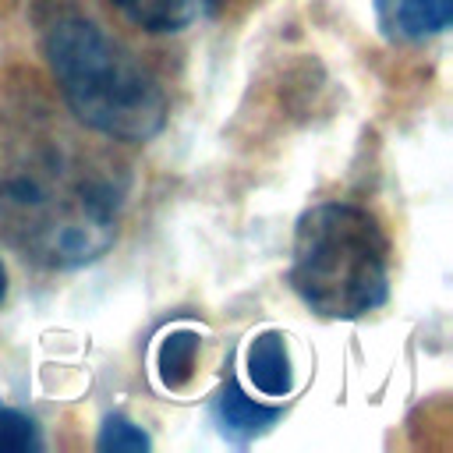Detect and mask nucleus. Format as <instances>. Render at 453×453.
Here are the masks:
<instances>
[{"label": "nucleus", "mask_w": 453, "mask_h": 453, "mask_svg": "<svg viewBox=\"0 0 453 453\" xmlns=\"http://www.w3.org/2000/svg\"><path fill=\"white\" fill-rule=\"evenodd\" d=\"M375 18L389 39L421 42L449 25L453 0H375Z\"/></svg>", "instance_id": "nucleus-5"}, {"label": "nucleus", "mask_w": 453, "mask_h": 453, "mask_svg": "<svg viewBox=\"0 0 453 453\" xmlns=\"http://www.w3.org/2000/svg\"><path fill=\"white\" fill-rule=\"evenodd\" d=\"M212 418H216V425H219V432H223L226 439L248 442V439H255L258 432H265V428L280 418V411H276V407H265V403H258V400H251L237 382H226V386L219 389L216 403H212Z\"/></svg>", "instance_id": "nucleus-6"}, {"label": "nucleus", "mask_w": 453, "mask_h": 453, "mask_svg": "<svg viewBox=\"0 0 453 453\" xmlns=\"http://www.w3.org/2000/svg\"><path fill=\"white\" fill-rule=\"evenodd\" d=\"M244 375L262 396H290L294 393V361L287 336L280 329H262L251 336L244 350Z\"/></svg>", "instance_id": "nucleus-4"}, {"label": "nucleus", "mask_w": 453, "mask_h": 453, "mask_svg": "<svg viewBox=\"0 0 453 453\" xmlns=\"http://www.w3.org/2000/svg\"><path fill=\"white\" fill-rule=\"evenodd\" d=\"M386 251L375 216L347 202H326L297 219L290 283L311 311L357 319L386 301Z\"/></svg>", "instance_id": "nucleus-3"}, {"label": "nucleus", "mask_w": 453, "mask_h": 453, "mask_svg": "<svg viewBox=\"0 0 453 453\" xmlns=\"http://www.w3.org/2000/svg\"><path fill=\"white\" fill-rule=\"evenodd\" d=\"M202 336L195 326H170L156 343V379L163 389L177 393L191 382L195 361H198Z\"/></svg>", "instance_id": "nucleus-7"}, {"label": "nucleus", "mask_w": 453, "mask_h": 453, "mask_svg": "<svg viewBox=\"0 0 453 453\" xmlns=\"http://www.w3.org/2000/svg\"><path fill=\"white\" fill-rule=\"evenodd\" d=\"M212 4L216 0H113V7L145 32H180Z\"/></svg>", "instance_id": "nucleus-8"}, {"label": "nucleus", "mask_w": 453, "mask_h": 453, "mask_svg": "<svg viewBox=\"0 0 453 453\" xmlns=\"http://www.w3.org/2000/svg\"><path fill=\"white\" fill-rule=\"evenodd\" d=\"M50 74L67 110L103 138L149 142L166 124L159 81L99 25L64 18L46 35Z\"/></svg>", "instance_id": "nucleus-2"}, {"label": "nucleus", "mask_w": 453, "mask_h": 453, "mask_svg": "<svg viewBox=\"0 0 453 453\" xmlns=\"http://www.w3.org/2000/svg\"><path fill=\"white\" fill-rule=\"evenodd\" d=\"M4 294H7V269H4V262H0V301H4Z\"/></svg>", "instance_id": "nucleus-11"}, {"label": "nucleus", "mask_w": 453, "mask_h": 453, "mask_svg": "<svg viewBox=\"0 0 453 453\" xmlns=\"http://www.w3.org/2000/svg\"><path fill=\"white\" fill-rule=\"evenodd\" d=\"M124 173L46 113L0 124V237L46 269L96 262L117 241Z\"/></svg>", "instance_id": "nucleus-1"}, {"label": "nucleus", "mask_w": 453, "mask_h": 453, "mask_svg": "<svg viewBox=\"0 0 453 453\" xmlns=\"http://www.w3.org/2000/svg\"><path fill=\"white\" fill-rule=\"evenodd\" d=\"M99 449H113V453H124V449H149V435L134 425V421H127V418H120V414H113V418H106V425H103V432H99V442H96Z\"/></svg>", "instance_id": "nucleus-9"}, {"label": "nucleus", "mask_w": 453, "mask_h": 453, "mask_svg": "<svg viewBox=\"0 0 453 453\" xmlns=\"http://www.w3.org/2000/svg\"><path fill=\"white\" fill-rule=\"evenodd\" d=\"M0 449H39L35 421L18 411H0Z\"/></svg>", "instance_id": "nucleus-10"}]
</instances>
